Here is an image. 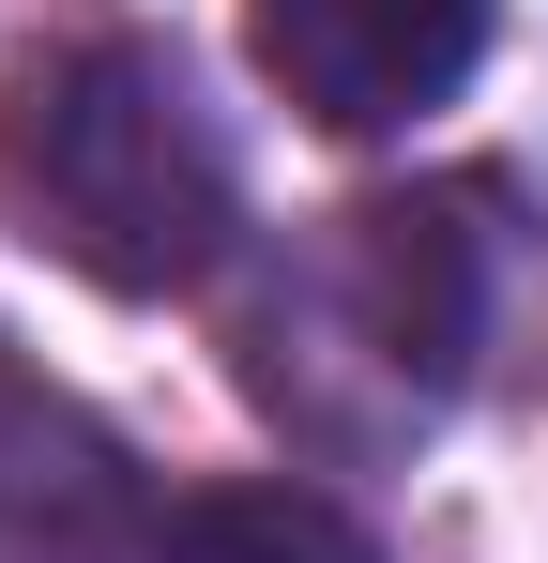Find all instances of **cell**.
<instances>
[{
    "mask_svg": "<svg viewBox=\"0 0 548 563\" xmlns=\"http://www.w3.org/2000/svg\"><path fill=\"white\" fill-rule=\"evenodd\" d=\"M534 289H548V213H518L503 184L351 198L260 275L244 380L305 442H396L534 351Z\"/></svg>",
    "mask_w": 548,
    "mask_h": 563,
    "instance_id": "6da1fadb",
    "label": "cell"
},
{
    "mask_svg": "<svg viewBox=\"0 0 548 563\" xmlns=\"http://www.w3.org/2000/svg\"><path fill=\"white\" fill-rule=\"evenodd\" d=\"M153 487L122 427L0 351V563H153Z\"/></svg>",
    "mask_w": 548,
    "mask_h": 563,
    "instance_id": "277c9868",
    "label": "cell"
},
{
    "mask_svg": "<svg viewBox=\"0 0 548 563\" xmlns=\"http://www.w3.org/2000/svg\"><path fill=\"white\" fill-rule=\"evenodd\" d=\"M153 563H381V549H365L320 487H213V503L168 518Z\"/></svg>",
    "mask_w": 548,
    "mask_h": 563,
    "instance_id": "5b68a950",
    "label": "cell"
},
{
    "mask_svg": "<svg viewBox=\"0 0 548 563\" xmlns=\"http://www.w3.org/2000/svg\"><path fill=\"white\" fill-rule=\"evenodd\" d=\"M0 213L62 260V275L122 289H198L244 229V184H229V137L213 107L183 92L168 46H46L15 92H0Z\"/></svg>",
    "mask_w": 548,
    "mask_h": 563,
    "instance_id": "7a4b0ae2",
    "label": "cell"
},
{
    "mask_svg": "<svg viewBox=\"0 0 548 563\" xmlns=\"http://www.w3.org/2000/svg\"><path fill=\"white\" fill-rule=\"evenodd\" d=\"M244 46L320 137H396L487 62V0H244Z\"/></svg>",
    "mask_w": 548,
    "mask_h": 563,
    "instance_id": "3957f363",
    "label": "cell"
}]
</instances>
